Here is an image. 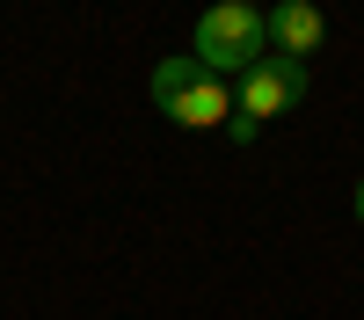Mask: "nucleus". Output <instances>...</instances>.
Masks as SVG:
<instances>
[{"label":"nucleus","mask_w":364,"mask_h":320,"mask_svg":"<svg viewBox=\"0 0 364 320\" xmlns=\"http://www.w3.org/2000/svg\"><path fill=\"white\" fill-rule=\"evenodd\" d=\"M350 211H357V226H364V175H357V204H350Z\"/></svg>","instance_id":"39448f33"},{"label":"nucleus","mask_w":364,"mask_h":320,"mask_svg":"<svg viewBox=\"0 0 364 320\" xmlns=\"http://www.w3.org/2000/svg\"><path fill=\"white\" fill-rule=\"evenodd\" d=\"M269 44V15H255V0H219L197 15V66L204 73H248Z\"/></svg>","instance_id":"7ed1b4c3"},{"label":"nucleus","mask_w":364,"mask_h":320,"mask_svg":"<svg viewBox=\"0 0 364 320\" xmlns=\"http://www.w3.org/2000/svg\"><path fill=\"white\" fill-rule=\"evenodd\" d=\"M328 37V15L314 8V0H284L277 15H269V44H277L284 58H314Z\"/></svg>","instance_id":"20e7f679"},{"label":"nucleus","mask_w":364,"mask_h":320,"mask_svg":"<svg viewBox=\"0 0 364 320\" xmlns=\"http://www.w3.org/2000/svg\"><path fill=\"white\" fill-rule=\"evenodd\" d=\"M299 95H306V58H284V51H262L248 73H240V87H233V124H226V138L233 145H248L269 116H284Z\"/></svg>","instance_id":"f03ea898"},{"label":"nucleus","mask_w":364,"mask_h":320,"mask_svg":"<svg viewBox=\"0 0 364 320\" xmlns=\"http://www.w3.org/2000/svg\"><path fill=\"white\" fill-rule=\"evenodd\" d=\"M154 109L182 131H226L233 124V80L204 73L197 58H161L154 66Z\"/></svg>","instance_id":"f257e3e1"}]
</instances>
